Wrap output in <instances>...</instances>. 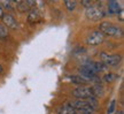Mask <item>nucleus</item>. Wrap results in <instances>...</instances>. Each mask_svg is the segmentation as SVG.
Segmentation results:
<instances>
[{"label": "nucleus", "mask_w": 124, "mask_h": 114, "mask_svg": "<svg viewBox=\"0 0 124 114\" xmlns=\"http://www.w3.org/2000/svg\"><path fill=\"white\" fill-rule=\"evenodd\" d=\"M85 15L89 20L92 21H100L107 15V9L105 7V4L102 1L93 2L90 7L85 8Z\"/></svg>", "instance_id": "1"}, {"label": "nucleus", "mask_w": 124, "mask_h": 114, "mask_svg": "<svg viewBox=\"0 0 124 114\" xmlns=\"http://www.w3.org/2000/svg\"><path fill=\"white\" fill-rule=\"evenodd\" d=\"M99 31L103 36L114 37V38H122L123 37V29L111 22H101L99 26Z\"/></svg>", "instance_id": "2"}, {"label": "nucleus", "mask_w": 124, "mask_h": 114, "mask_svg": "<svg viewBox=\"0 0 124 114\" xmlns=\"http://www.w3.org/2000/svg\"><path fill=\"white\" fill-rule=\"evenodd\" d=\"M99 55H100V61L106 67H115L122 60L121 54H109L106 52H101Z\"/></svg>", "instance_id": "3"}, {"label": "nucleus", "mask_w": 124, "mask_h": 114, "mask_svg": "<svg viewBox=\"0 0 124 114\" xmlns=\"http://www.w3.org/2000/svg\"><path fill=\"white\" fill-rule=\"evenodd\" d=\"M71 95L75 97V98H77V99H80V100H85V99H87V98L93 96L92 89H91V87H87V85L75 88L71 91Z\"/></svg>", "instance_id": "4"}, {"label": "nucleus", "mask_w": 124, "mask_h": 114, "mask_svg": "<svg viewBox=\"0 0 124 114\" xmlns=\"http://www.w3.org/2000/svg\"><path fill=\"white\" fill-rule=\"evenodd\" d=\"M15 4V9L20 12V13H29V10L31 8H35L37 6L36 1L32 0H18V1H14Z\"/></svg>", "instance_id": "5"}, {"label": "nucleus", "mask_w": 124, "mask_h": 114, "mask_svg": "<svg viewBox=\"0 0 124 114\" xmlns=\"http://www.w3.org/2000/svg\"><path fill=\"white\" fill-rule=\"evenodd\" d=\"M103 40H105V36L102 35L99 30H94L87 36L86 44L89 45V46H98V45L102 44Z\"/></svg>", "instance_id": "6"}, {"label": "nucleus", "mask_w": 124, "mask_h": 114, "mask_svg": "<svg viewBox=\"0 0 124 114\" xmlns=\"http://www.w3.org/2000/svg\"><path fill=\"white\" fill-rule=\"evenodd\" d=\"M1 21H2V24L7 29H12V30H17L18 29V23L12 13H5L4 16L1 18Z\"/></svg>", "instance_id": "7"}, {"label": "nucleus", "mask_w": 124, "mask_h": 114, "mask_svg": "<svg viewBox=\"0 0 124 114\" xmlns=\"http://www.w3.org/2000/svg\"><path fill=\"white\" fill-rule=\"evenodd\" d=\"M78 74H79L82 77H84L85 79H87V81H92L93 79H95L98 76V74H95V73H94L89 66H86L85 63L78 67Z\"/></svg>", "instance_id": "8"}, {"label": "nucleus", "mask_w": 124, "mask_h": 114, "mask_svg": "<svg viewBox=\"0 0 124 114\" xmlns=\"http://www.w3.org/2000/svg\"><path fill=\"white\" fill-rule=\"evenodd\" d=\"M70 104L72 105V107L75 110H84L86 112H89L90 114H93L95 111L93 110L92 107L89 105V103L85 100H80V99H77V100H74V101H70Z\"/></svg>", "instance_id": "9"}, {"label": "nucleus", "mask_w": 124, "mask_h": 114, "mask_svg": "<svg viewBox=\"0 0 124 114\" xmlns=\"http://www.w3.org/2000/svg\"><path fill=\"white\" fill-rule=\"evenodd\" d=\"M40 21H41V13H40V10L37 7L31 8L29 10V14H28V22L33 26V24L40 22Z\"/></svg>", "instance_id": "10"}, {"label": "nucleus", "mask_w": 124, "mask_h": 114, "mask_svg": "<svg viewBox=\"0 0 124 114\" xmlns=\"http://www.w3.org/2000/svg\"><path fill=\"white\" fill-rule=\"evenodd\" d=\"M76 110L72 107V105L70 104V101H67L63 105H61L58 108L56 114H75Z\"/></svg>", "instance_id": "11"}, {"label": "nucleus", "mask_w": 124, "mask_h": 114, "mask_svg": "<svg viewBox=\"0 0 124 114\" xmlns=\"http://www.w3.org/2000/svg\"><path fill=\"white\" fill-rule=\"evenodd\" d=\"M106 9L108 14H120L122 12V8L117 1H109Z\"/></svg>", "instance_id": "12"}, {"label": "nucleus", "mask_w": 124, "mask_h": 114, "mask_svg": "<svg viewBox=\"0 0 124 114\" xmlns=\"http://www.w3.org/2000/svg\"><path fill=\"white\" fill-rule=\"evenodd\" d=\"M68 79L72 84H76L78 87H83V85H86L87 84V79H85L84 77H82L80 75H70L68 76Z\"/></svg>", "instance_id": "13"}, {"label": "nucleus", "mask_w": 124, "mask_h": 114, "mask_svg": "<svg viewBox=\"0 0 124 114\" xmlns=\"http://www.w3.org/2000/svg\"><path fill=\"white\" fill-rule=\"evenodd\" d=\"M0 6L2 7L4 10H7L8 13L15 10V4H14V1H10V0H4V1H0Z\"/></svg>", "instance_id": "14"}, {"label": "nucleus", "mask_w": 124, "mask_h": 114, "mask_svg": "<svg viewBox=\"0 0 124 114\" xmlns=\"http://www.w3.org/2000/svg\"><path fill=\"white\" fill-rule=\"evenodd\" d=\"M91 89H92V93L94 97L102 96L103 91H105V89H103V87H102L101 84H94L93 87H91Z\"/></svg>", "instance_id": "15"}, {"label": "nucleus", "mask_w": 124, "mask_h": 114, "mask_svg": "<svg viewBox=\"0 0 124 114\" xmlns=\"http://www.w3.org/2000/svg\"><path fill=\"white\" fill-rule=\"evenodd\" d=\"M116 79H117V75L114 74V73H107V74H105L103 77H102V81H103L105 83H113Z\"/></svg>", "instance_id": "16"}, {"label": "nucleus", "mask_w": 124, "mask_h": 114, "mask_svg": "<svg viewBox=\"0 0 124 114\" xmlns=\"http://www.w3.org/2000/svg\"><path fill=\"white\" fill-rule=\"evenodd\" d=\"M86 101L89 103V105L92 107L94 111L98 110V107H99V101H98V98L97 97H90V98H87L86 99Z\"/></svg>", "instance_id": "17"}, {"label": "nucleus", "mask_w": 124, "mask_h": 114, "mask_svg": "<svg viewBox=\"0 0 124 114\" xmlns=\"http://www.w3.org/2000/svg\"><path fill=\"white\" fill-rule=\"evenodd\" d=\"M64 6H66V8L69 10V12H72V10H75L76 7H77V2H76L75 0H66L64 1Z\"/></svg>", "instance_id": "18"}, {"label": "nucleus", "mask_w": 124, "mask_h": 114, "mask_svg": "<svg viewBox=\"0 0 124 114\" xmlns=\"http://www.w3.org/2000/svg\"><path fill=\"white\" fill-rule=\"evenodd\" d=\"M7 36H8V29L2 23H0V38H6Z\"/></svg>", "instance_id": "19"}, {"label": "nucleus", "mask_w": 124, "mask_h": 114, "mask_svg": "<svg viewBox=\"0 0 124 114\" xmlns=\"http://www.w3.org/2000/svg\"><path fill=\"white\" fill-rule=\"evenodd\" d=\"M115 108H116V100H111L110 105L108 107V111H107V114H111L115 112Z\"/></svg>", "instance_id": "20"}, {"label": "nucleus", "mask_w": 124, "mask_h": 114, "mask_svg": "<svg viewBox=\"0 0 124 114\" xmlns=\"http://www.w3.org/2000/svg\"><path fill=\"white\" fill-rule=\"evenodd\" d=\"M92 4H93V1H91V0H86V1H80V5H82V6H84L85 8L90 7V6H91Z\"/></svg>", "instance_id": "21"}, {"label": "nucleus", "mask_w": 124, "mask_h": 114, "mask_svg": "<svg viewBox=\"0 0 124 114\" xmlns=\"http://www.w3.org/2000/svg\"><path fill=\"white\" fill-rule=\"evenodd\" d=\"M75 114H90L89 112H86L84 110H76V113Z\"/></svg>", "instance_id": "22"}, {"label": "nucleus", "mask_w": 124, "mask_h": 114, "mask_svg": "<svg viewBox=\"0 0 124 114\" xmlns=\"http://www.w3.org/2000/svg\"><path fill=\"white\" fill-rule=\"evenodd\" d=\"M4 9H2V7H1V6H0V18H2V16H4Z\"/></svg>", "instance_id": "23"}, {"label": "nucleus", "mask_w": 124, "mask_h": 114, "mask_svg": "<svg viewBox=\"0 0 124 114\" xmlns=\"http://www.w3.org/2000/svg\"><path fill=\"white\" fill-rule=\"evenodd\" d=\"M4 71H5V70H4V67H2L1 65H0V75H1V74H4Z\"/></svg>", "instance_id": "24"}, {"label": "nucleus", "mask_w": 124, "mask_h": 114, "mask_svg": "<svg viewBox=\"0 0 124 114\" xmlns=\"http://www.w3.org/2000/svg\"><path fill=\"white\" fill-rule=\"evenodd\" d=\"M116 114H124V112L122 110H120V111H117V112H116Z\"/></svg>", "instance_id": "25"}]
</instances>
